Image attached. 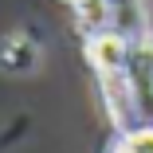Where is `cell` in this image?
Segmentation results:
<instances>
[{"instance_id": "cell-1", "label": "cell", "mask_w": 153, "mask_h": 153, "mask_svg": "<svg viewBox=\"0 0 153 153\" xmlns=\"http://www.w3.org/2000/svg\"><path fill=\"white\" fill-rule=\"evenodd\" d=\"M118 153H153V130L145 126V130H134L126 141L118 145Z\"/></svg>"}]
</instances>
